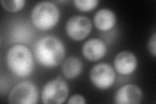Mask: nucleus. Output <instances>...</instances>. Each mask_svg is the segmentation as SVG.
Instances as JSON below:
<instances>
[{
  "label": "nucleus",
  "mask_w": 156,
  "mask_h": 104,
  "mask_svg": "<svg viewBox=\"0 0 156 104\" xmlns=\"http://www.w3.org/2000/svg\"><path fill=\"white\" fill-rule=\"evenodd\" d=\"M116 74L113 68L107 63H100L92 67L90 78L94 85L100 89H107L113 85Z\"/></svg>",
  "instance_id": "obj_6"
},
{
  "label": "nucleus",
  "mask_w": 156,
  "mask_h": 104,
  "mask_svg": "<svg viewBox=\"0 0 156 104\" xmlns=\"http://www.w3.org/2000/svg\"><path fill=\"white\" fill-rule=\"evenodd\" d=\"M114 65L116 70L122 75H129L137 66V59L131 52L124 51L119 53L115 59Z\"/></svg>",
  "instance_id": "obj_10"
},
{
  "label": "nucleus",
  "mask_w": 156,
  "mask_h": 104,
  "mask_svg": "<svg viewBox=\"0 0 156 104\" xmlns=\"http://www.w3.org/2000/svg\"><path fill=\"white\" fill-rule=\"evenodd\" d=\"M38 98L37 86L33 83L26 81L19 83L10 92L8 102L12 104H35Z\"/></svg>",
  "instance_id": "obj_4"
},
{
  "label": "nucleus",
  "mask_w": 156,
  "mask_h": 104,
  "mask_svg": "<svg viewBox=\"0 0 156 104\" xmlns=\"http://www.w3.org/2000/svg\"><path fill=\"white\" fill-rule=\"evenodd\" d=\"M7 62L10 70L18 77H27L33 72V55L26 46L17 44L11 48L7 56Z\"/></svg>",
  "instance_id": "obj_2"
},
{
  "label": "nucleus",
  "mask_w": 156,
  "mask_h": 104,
  "mask_svg": "<svg viewBox=\"0 0 156 104\" xmlns=\"http://www.w3.org/2000/svg\"><path fill=\"white\" fill-rule=\"evenodd\" d=\"M148 47L150 52L155 57L156 55V34L154 33L153 35L150 37Z\"/></svg>",
  "instance_id": "obj_15"
},
{
  "label": "nucleus",
  "mask_w": 156,
  "mask_h": 104,
  "mask_svg": "<svg viewBox=\"0 0 156 104\" xmlns=\"http://www.w3.org/2000/svg\"><path fill=\"white\" fill-rule=\"evenodd\" d=\"M69 88L62 79L48 81L43 87L42 102L46 104H61L64 103L68 96Z\"/></svg>",
  "instance_id": "obj_5"
},
{
  "label": "nucleus",
  "mask_w": 156,
  "mask_h": 104,
  "mask_svg": "<svg viewBox=\"0 0 156 104\" xmlns=\"http://www.w3.org/2000/svg\"><path fill=\"white\" fill-rule=\"evenodd\" d=\"M143 99L141 89L135 85H124L120 87L114 98V102L118 104H138Z\"/></svg>",
  "instance_id": "obj_8"
},
{
  "label": "nucleus",
  "mask_w": 156,
  "mask_h": 104,
  "mask_svg": "<svg viewBox=\"0 0 156 104\" xmlns=\"http://www.w3.org/2000/svg\"><path fill=\"white\" fill-rule=\"evenodd\" d=\"M68 104H85L86 101L85 98L81 95H76L70 97L69 100L68 101Z\"/></svg>",
  "instance_id": "obj_16"
},
{
  "label": "nucleus",
  "mask_w": 156,
  "mask_h": 104,
  "mask_svg": "<svg viewBox=\"0 0 156 104\" xmlns=\"http://www.w3.org/2000/svg\"><path fill=\"white\" fill-rule=\"evenodd\" d=\"M83 64L80 59L76 57H70L64 61L62 71L64 76L69 80L77 77L82 72Z\"/></svg>",
  "instance_id": "obj_12"
},
{
  "label": "nucleus",
  "mask_w": 156,
  "mask_h": 104,
  "mask_svg": "<svg viewBox=\"0 0 156 104\" xmlns=\"http://www.w3.org/2000/svg\"><path fill=\"white\" fill-rule=\"evenodd\" d=\"M34 54L37 62L45 67H55L65 56L64 44L57 37L47 36L41 38L34 46Z\"/></svg>",
  "instance_id": "obj_1"
},
{
  "label": "nucleus",
  "mask_w": 156,
  "mask_h": 104,
  "mask_svg": "<svg viewBox=\"0 0 156 104\" xmlns=\"http://www.w3.org/2000/svg\"><path fill=\"white\" fill-rule=\"evenodd\" d=\"M25 1L23 0H2L1 3L2 7L6 11L11 13H15L22 9L25 5Z\"/></svg>",
  "instance_id": "obj_13"
},
{
  "label": "nucleus",
  "mask_w": 156,
  "mask_h": 104,
  "mask_svg": "<svg viewBox=\"0 0 156 104\" xmlns=\"http://www.w3.org/2000/svg\"><path fill=\"white\" fill-rule=\"evenodd\" d=\"M106 52V44L98 38H91L87 41L82 48L83 55L91 61L99 60L105 55Z\"/></svg>",
  "instance_id": "obj_9"
},
{
  "label": "nucleus",
  "mask_w": 156,
  "mask_h": 104,
  "mask_svg": "<svg viewBox=\"0 0 156 104\" xmlns=\"http://www.w3.org/2000/svg\"><path fill=\"white\" fill-rule=\"evenodd\" d=\"M92 23L90 20L83 16H75L68 20L66 24V31L70 38L81 41L90 34Z\"/></svg>",
  "instance_id": "obj_7"
},
{
  "label": "nucleus",
  "mask_w": 156,
  "mask_h": 104,
  "mask_svg": "<svg viewBox=\"0 0 156 104\" xmlns=\"http://www.w3.org/2000/svg\"><path fill=\"white\" fill-rule=\"evenodd\" d=\"M94 22L95 26L101 31H109L116 23L115 13L107 9L99 10L94 15Z\"/></svg>",
  "instance_id": "obj_11"
},
{
  "label": "nucleus",
  "mask_w": 156,
  "mask_h": 104,
  "mask_svg": "<svg viewBox=\"0 0 156 104\" xmlns=\"http://www.w3.org/2000/svg\"><path fill=\"white\" fill-rule=\"evenodd\" d=\"M99 2L97 0H75V6L81 11H90L95 9Z\"/></svg>",
  "instance_id": "obj_14"
},
{
  "label": "nucleus",
  "mask_w": 156,
  "mask_h": 104,
  "mask_svg": "<svg viewBox=\"0 0 156 104\" xmlns=\"http://www.w3.org/2000/svg\"><path fill=\"white\" fill-rule=\"evenodd\" d=\"M60 17L59 9L50 2L38 3L34 7L31 18L34 26L40 30H48L54 27Z\"/></svg>",
  "instance_id": "obj_3"
}]
</instances>
